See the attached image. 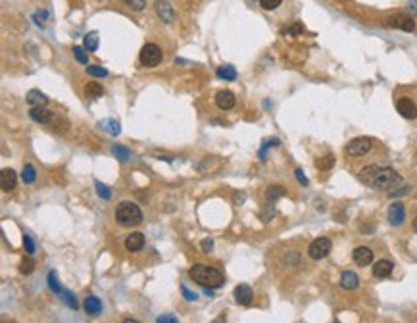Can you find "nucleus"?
<instances>
[{
	"mask_svg": "<svg viewBox=\"0 0 417 323\" xmlns=\"http://www.w3.org/2000/svg\"><path fill=\"white\" fill-rule=\"evenodd\" d=\"M360 181L364 185L377 188V190H388L392 192L398 186L402 185V177L398 172H394L392 168H382V166H368L364 168L360 174Z\"/></svg>",
	"mask_w": 417,
	"mask_h": 323,
	"instance_id": "nucleus-1",
	"label": "nucleus"
},
{
	"mask_svg": "<svg viewBox=\"0 0 417 323\" xmlns=\"http://www.w3.org/2000/svg\"><path fill=\"white\" fill-rule=\"evenodd\" d=\"M188 277L202 286H210V288H220L225 283V277L221 274L220 270L216 268H210V266H204V264H194L188 272Z\"/></svg>",
	"mask_w": 417,
	"mask_h": 323,
	"instance_id": "nucleus-2",
	"label": "nucleus"
},
{
	"mask_svg": "<svg viewBox=\"0 0 417 323\" xmlns=\"http://www.w3.org/2000/svg\"><path fill=\"white\" fill-rule=\"evenodd\" d=\"M116 222L122 227H136L142 224V210L133 202H122L116 208Z\"/></svg>",
	"mask_w": 417,
	"mask_h": 323,
	"instance_id": "nucleus-3",
	"label": "nucleus"
},
{
	"mask_svg": "<svg viewBox=\"0 0 417 323\" xmlns=\"http://www.w3.org/2000/svg\"><path fill=\"white\" fill-rule=\"evenodd\" d=\"M371 150H373V138L356 137L346 144L344 154H346L348 158H364V156H368Z\"/></svg>",
	"mask_w": 417,
	"mask_h": 323,
	"instance_id": "nucleus-4",
	"label": "nucleus"
},
{
	"mask_svg": "<svg viewBox=\"0 0 417 323\" xmlns=\"http://www.w3.org/2000/svg\"><path fill=\"white\" fill-rule=\"evenodd\" d=\"M160 62H162V48L152 42L144 44L140 50V64L144 68H156V66H160Z\"/></svg>",
	"mask_w": 417,
	"mask_h": 323,
	"instance_id": "nucleus-5",
	"label": "nucleus"
},
{
	"mask_svg": "<svg viewBox=\"0 0 417 323\" xmlns=\"http://www.w3.org/2000/svg\"><path fill=\"white\" fill-rule=\"evenodd\" d=\"M331 240L329 238H325V236H321V238H316L310 246H308V254H310V258L312 260H323L329 252H331Z\"/></svg>",
	"mask_w": 417,
	"mask_h": 323,
	"instance_id": "nucleus-6",
	"label": "nucleus"
},
{
	"mask_svg": "<svg viewBox=\"0 0 417 323\" xmlns=\"http://www.w3.org/2000/svg\"><path fill=\"white\" fill-rule=\"evenodd\" d=\"M386 24L390 25V27H394V29H402L406 33L416 31V22H414V18L408 16V14H396V16H390V18L386 20Z\"/></svg>",
	"mask_w": 417,
	"mask_h": 323,
	"instance_id": "nucleus-7",
	"label": "nucleus"
},
{
	"mask_svg": "<svg viewBox=\"0 0 417 323\" xmlns=\"http://www.w3.org/2000/svg\"><path fill=\"white\" fill-rule=\"evenodd\" d=\"M154 10H156V16H158L164 24H173L175 18H177L173 6L168 2V0H156V2H154Z\"/></svg>",
	"mask_w": 417,
	"mask_h": 323,
	"instance_id": "nucleus-8",
	"label": "nucleus"
},
{
	"mask_svg": "<svg viewBox=\"0 0 417 323\" xmlns=\"http://www.w3.org/2000/svg\"><path fill=\"white\" fill-rule=\"evenodd\" d=\"M396 110H398V114H400L402 118H406V120H416L417 118L416 102L412 98H408V96H402V98L396 100Z\"/></svg>",
	"mask_w": 417,
	"mask_h": 323,
	"instance_id": "nucleus-9",
	"label": "nucleus"
},
{
	"mask_svg": "<svg viewBox=\"0 0 417 323\" xmlns=\"http://www.w3.org/2000/svg\"><path fill=\"white\" fill-rule=\"evenodd\" d=\"M29 116H31L33 122H37V124H40V125H50L54 122V118H56V114L46 110L44 106H31Z\"/></svg>",
	"mask_w": 417,
	"mask_h": 323,
	"instance_id": "nucleus-10",
	"label": "nucleus"
},
{
	"mask_svg": "<svg viewBox=\"0 0 417 323\" xmlns=\"http://www.w3.org/2000/svg\"><path fill=\"white\" fill-rule=\"evenodd\" d=\"M406 220V208L402 202H394V204H390V208H388V222H390V225H394V227H398V225H402Z\"/></svg>",
	"mask_w": 417,
	"mask_h": 323,
	"instance_id": "nucleus-11",
	"label": "nucleus"
},
{
	"mask_svg": "<svg viewBox=\"0 0 417 323\" xmlns=\"http://www.w3.org/2000/svg\"><path fill=\"white\" fill-rule=\"evenodd\" d=\"M0 175H2V177H0V186H2V190H4V192L14 190L16 185H18V174H16L14 170H10V168H4Z\"/></svg>",
	"mask_w": 417,
	"mask_h": 323,
	"instance_id": "nucleus-12",
	"label": "nucleus"
},
{
	"mask_svg": "<svg viewBox=\"0 0 417 323\" xmlns=\"http://www.w3.org/2000/svg\"><path fill=\"white\" fill-rule=\"evenodd\" d=\"M233 294H234V300L238 304H242V306H250L252 300H254V290H252V286L248 285H238L234 288Z\"/></svg>",
	"mask_w": 417,
	"mask_h": 323,
	"instance_id": "nucleus-13",
	"label": "nucleus"
},
{
	"mask_svg": "<svg viewBox=\"0 0 417 323\" xmlns=\"http://www.w3.org/2000/svg\"><path fill=\"white\" fill-rule=\"evenodd\" d=\"M373 250L368 248V246H358L356 250H354V254H352V258H354V262H356V266H360V268H366V266H369L371 262H373Z\"/></svg>",
	"mask_w": 417,
	"mask_h": 323,
	"instance_id": "nucleus-14",
	"label": "nucleus"
},
{
	"mask_svg": "<svg viewBox=\"0 0 417 323\" xmlns=\"http://www.w3.org/2000/svg\"><path fill=\"white\" fill-rule=\"evenodd\" d=\"M216 104L220 110H231L234 104H236V98L231 90H220L216 94Z\"/></svg>",
	"mask_w": 417,
	"mask_h": 323,
	"instance_id": "nucleus-15",
	"label": "nucleus"
},
{
	"mask_svg": "<svg viewBox=\"0 0 417 323\" xmlns=\"http://www.w3.org/2000/svg\"><path fill=\"white\" fill-rule=\"evenodd\" d=\"M392 270H394V264L390 260H379L373 266V275L377 279H386V277H390Z\"/></svg>",
	"mask_w": 417,
	"mask_h": 323,
	"instance_id": "nucleus-16",
	"label": "nucleus"
},
{
	"mask_svg": "<svg viewBox=\"0 0 417 323\" xmlns=\"http://www.w3.org/2000/svg\"><path fill=\"white\" fill-rule=\"evenodd\" d=\"M125 248L129 252H138L144 248V235L142 233H131L125 238Z\"/></svg>",
	"mask_w": 417,
	"mask_h": 323,
	"instance_id": "nucleus-17",
	"label": "nucleus"
},
{
	"mask_svg": "<svg viewBox=\"0 0 417 323\" xmlns=\"http://www.w3.org/2000/svg\"><path fill=\"white\" fill-rule=\"evenodd\" d=\"M83 308H85V312L88 314V316H92V318H96L100 312H102V300L98 298V296H86L85 302H83Z\"/></svg>",
	"mask_w": 417,
	"mask_h": 323,
	"instance_id": "nucleus-18",
	"label": "nucleus"
},
{
	"mask_svg": "<svg viewBox=\"0 0 417 323\" xmlns=\"http://www.w3.org/2000/svg\"><path fill=\"white\" fill-rule=\"evenodd\" d=\"M340 286L346 288V290H354V288H358V286H360L358 275L354 274V272H350V270L342 272V275H340Z\"/></svg>",
	"mask_w": 417,
	"mask_h": 323,
	"instance_id": "nucleus-19",
	"label": "nucleus"
},
{
	"mask_svg": "<svg viewBox=\"0 0 417 323\" xmlns=\"http://www.w3.org/2000/svg\"><path fill=\"white\" fill-rule=\"evenodd\" d=\"M46 102H48L46 94H42L37 88H33V90L27 92V104L29 106H46Z\"/></svg>",
	"mask_w": 417,
	"mask_h": 323,
	"instance_id": "nucleus-20",
	"label": "nucleus"
},
{
	"mask_svg": "<svg viewBox=\"0 0 417 323\" xmlns=\"http://www.w3.org/2000/svg\"><path fill=\"white\" fill-rule=\"evenodd\" d=\"M104 94V87L102 85H98V83H86L85 87V96L86 98H98V96H102Z\"/></svg>",
	"mask_w": 417,
	"mask_h": 323,
	"instance_id": "nucleus-21",
	"label": "nucleus"
},
{
	"mask_svg": "<svg viewBox=\"0 0 417 323\" xmlns=\"http://www.w3.org/2000/svg\"><path fill=\"white\" fill-rule=\"evenodd\" d=\"M218 77L225 79V81H234L236 79V70L233 66H220L218 68Z\"/></svg>",
	"mask_w": 417,
	"mask_h": 323,
	"instance_id": "nucleus-22",
	"label": "nucleus"
},
{
	"mask_svg": "<svg viewBox=\"0 0 417 323\" xmlns=\"http://www.w3.org/2000/svg\"><path fill=\"white\" fill-rule=\"evenodd\" d=\"M284 188L282 186H279V185H271V186H268V190H266V198L270 200V202H275V200H279V198H282L284 196Z\"/></svg>",
	"mask_w": 417,
	"mask_h": 323,
	"instance_id": "nucleus-23",
	"label": "nucleus"
},
{
	"mask_svg": "<svg viewBox=\"0 0 417 323\" xmlns=\"http://www.w3.org/2000/svg\"><path fill=\"white\" fill-rule=\"evenodd\" d=\"M22 181H24V183H27V185H31V183H35V181H37V172H35V168H33L31 164H25V166H24V172H22Z\"/></svg>",
	"mask_w": 417,
	"mask_h": 323,
	"instance_id": "nucleus-24",
	"label": "nucleus"
},
{
	"mask_svg": "<svg viewBox=\"0 0 417 323\" xmlns=\"http://www.w3.org/2000/svg\"><path fill=\"white\" fill-rule=\"evenodd\" d=\"M85 48L88 52H94L98 48V31H90L85 35Z\"/></svg>",
	"mask_w": 417,
	"mask_h": 323,
	"instance_id": "nucleus-25",
	"label": "nucleus"
},
{
	"mask_svg": "<svg viewBox=\"0 0 417 323\" xmlns=\"http://www.w3.org/2000/svg\"><path fill=\"white\" fill-rule=\"evenodd\" d=\"M58 296H60L64 302H66V306H70L72 310H77L79 308V304H77V300H75V294L74 292H70V290H66V288H62L60 292H58Z\"/></svg>",
	"mask_w": 417,
	"mask_h": 323,
	"instance_id": "nucleus-26",
	"label": "nucleus"
},
{
	"mask_svg": "<svg viewBox=\"0 0 417 323\" xmlns=\"http://www.w3.org/2000/svg\"><path fill=\"white\" fill-rule=\"evenodd\" d=\"M112 154H114L120 162L131 160V152L125 148V146H122V144H114V146H112Z\"/></svg>",
	"mask_w": 417,
	"mask_h": 323,
	"instance_id": "nucleus-27",
	"label": "nucleus"
},
{
	"mask_svg": "<svg viewBox=\"0 0 417 323\" xmlns=\"http://www.w3.org/2000/svg\"><path fill=\"white\" fill-rule=\"evenodd\" d=\"M33 272H35V262H33L31 256H27V258H24L22 264H20V274L22 275H31Z\"/></svg>",
	"mask_w": 417,
	"mask_h": 323,
	"instance_id": "nucleus-28",
	"label": "nucleus"
},
{
	"mask_svg": "<svg viewBox=\"0 0 417 323\" xmlns=\"http://www.w3.org/2000/svg\"><path fill=\"white\" fill-rule=\"evenodd\" d=\"M316 166H318V170H321V172H327V170H331L332 166H334V156H332V154H327V156L319 158V160L316 162Z\"/></svg>",
	"mask_w": 417,
	"mask_h": 323,
	"instance_id": "nucleus-29",
	"label": "nucleus"
},
{
	"mask_svg": "<svg viewBox=\"0 0 417 323\" xmlns=\"http://www.w3.org/2000/svg\"><path fill=\"white\" fill-rule=\"evenodd\" d=\"M100 127L108 129V133H110V135H120V133H122V127H120V124H118L116 120H108V122H102V124H100Z\"/></svg>",
	"mask_w": 417,
	"mask_h": 323,
	"instance_id": "nucleus-30",
	"label": "nucleus"
},
{
	"mask_svg": "<svg viewBox=\"0 0 417 323\" xmlns=\"http://www.w3.org/2000/svg\"><path fill=\"white\" fill-rule=\"evenodd\" d=\"M74 54H75V60L79 64H88V54H86L85 46H74Z\"/></svg>",
	"mask_w": 417,
	"mask_h": 323,
	"instance_id": "nucleus-31",
	"label": "nucleus"
},
{
	"mask_svg": "<svg viewBox=\"0 0 417 323\" xmlns=\"http://www.w3.org/2000/svg\"><path fill=\"white\" fill-rule=\"evenodd\" d=\"M94 186H96V192H98L100 198H104V200H110L112 198V188H110V186L102 185L100 181H94Z\"/></svg>",
	"mask_w": 417,
	"mask_h": 323,
	"instance_id": "nucleus-32",
	"label": "nucleus"
},
{
	"mask_svg": "<svg viewBox=\"0 0 417 323\" xmlns=\"http://www.w3.org/2000/svg\"><path fill=\"white\" fill-rule=\"evenodd\" d=\"M86 74L92 77H108V70L100 66H86Z\"/></svg>",
	"mask_w": 417,
	"mask_h": 323,
	"instance_id": "nucleus-33",
	"label": "nucleus"
},
{
	"mask_svg": "<svg viewBox=\"0 0 417 323\" xmlns=\"http://www.w3.org/2000/svg\"><path fill=\"white\" fill-rule=\"evenodd\" d=\"M125 4L135 12H142L146 8V0H125Z\"/></svg>",
	"mask_w": 417,
	"mask_h": 323,
	"instance_id": "nucleus-34",
	"label": "nucleus"
},
{
	"mask_svg": "<svg viewBox=\"0 0 417 323\" xmlns=\"http://www.w3.org/2000/svg\"><path fill=\"white\" fill-rule=\"evenodd\" d=\"M48 286H50V290H52V292H56V294H58V292L62 290L60 281H58V277H56V274H54V272H50V274H48Z\"/></svg>",
	"mask_w": 417,
	"mask_h": 323,
	"instance_id": "nucleus-35",
	"label": "nucleus"
},
{
	"mask_svg": "<svg viewBox=\"0 0 417 323\" xmlns=\"http://www.w3.org/2000/svg\"><path fill=\"white\" fill-rule=\"evenodd\" d=\"M24 248L29 256L35 254V240H33V236L31 235H24Z\"/></svg>",
	"mask_w": 417,
	"mask_h": 323,
	"instance_id": "nucleus-36",
	"label": "nucleus"
},
{
	"mask_svg": "<svg viewBox=\"0 0 417 323\" xmlns=\"http://www.w3.org/2000/svg\"><path fill=\"white\" fill-rule=\"evenodd\" d=\"M281 2H282V0H260V6H262L264 10L271 12V10L279 8V6H281Z\"/></svg>",
	"mask_w": 417,
	"mask_h": 323,
	"instance_id": "nucleus-37",
	"label": "nucleus"
},
{
	"mask_svg": "<svg viewBox=\"0 0 417 323\" xmlns=\"http://www.w3.org/2000/svg\"><path fill=\"white\" fill-rule=\"evenodd\" d=\"M302 31H304V25L300 24V22H296V24H292L288 29H284L282 33H284V35H300Z\"/></svg>",
	"mask_w": 417,
	"mask_h": 323,
	"instance_id": "nucleus-38",
	"label": "nucleus"
},
{
	"mask_svg": "<svg viewBox=\"0 0 417 323\" xmlns=\"http://www.w3.org/2000/svg\"><path fill=\"white\" fill-rule=\"evenodd\" d=\"M181 292H183V296H184V300H188V302H194V300L198 298L194 292H190L188 288H186V285H181Z\"/></svg>",
	"mask_w": 417,
	"mask_h": 323,
	"instance_id": "nucleus-39",
	"label": "nucleus"
},
{
	"mask_svg": "<svg viewBox=\"0 0 417 323\" xmlns=\"http://www.w3.org/2000/svg\"><path fill=\"white\" fill-rule=\"evenodd\" d=\"M406 8H408V12L412 14V16H417V0H408Z\"/></svg>",
	"mask_w": 417,
	"mask_h": 323,
	"instance_id": "nucleus-40",
	"label": "nucleus"
},
{
	"mask_svg": "<svg viewBox=\"0 0 417 323\" xmlns=\"http://www.w3.org/2000/svg\"><path fill=\"white\" fill-rule=\"evenodd\" d=\"M200 246H202V250H204V252H210V250L214 248V240H212V238H204Z\"/></svg>",
	"mask_w": 417,
	"mask_h": 323,
	"instance_id": "nucleus-41",
	"label": "nucleus"
},
{
	"mask_svg": "<svg viewBox=\"0 0 417 323\" xmlns=\"http://www.w3.org/2000/svg\"><path fill=\"white\" fill-rule=\"evenodd\" d=\"M158 322L160 323H177L179 320H177V318H173V316H160Z\"/></svg>",
	"mask_w": 417,
	"mask_h": 323,
	"instance_id": "nucleus-42",
	"label": "nucleus"
},
{
	"mask_svg": "<svg viewBox=\"0 0 417 323\" xmlns=\"http://www.w3.org/2000/svg\"><path fill=\"white\" fill-rule=\"evenodd\" d=\"M46 18H48V14H46V12H42V14H35V22H38L37 25H44V24H42V22H44Z\"/></svg>",
	"mask_w": 417,
	"mask_h": 323,
	"instance_id": "nucleus-43",
	"label": "nucleus"
},
{
	"mask_svg": "<svg viewBox=\"0 0 417 323\" xmlns=\"http://www.w3.org/2000/svg\"><path fill=\"white\" fill-rule=\"evenodd\" d=\"M296 179L302 183V185H308V179L304 177V174H302V170H296Z\"/></svg>",
	"mask_w": 417,
	"mask_h": 323,
	"instance_id": "nucleus-44",
	"label": "nucleus"
},
{
	"mask_svg": "<svg viewBox=\"0 0 417 323\" xmlns=\"http://www.w3.org/2000/svg\"><path fill=\"white\" fill-rule=\"evenodd\" d=\"M412 227H414V231H416V233H417V218H416V220H414V224H412Z\"/></svg>",
	"mask_w": 417,
	"mask_h": 323,
	"instance_id": "nucleus-45",
	"label": "nucleus"
},
{
	"mask_svg": "<svg viewBox=\"0 0 417 323\" xmlns=\"http://www.w3.org/2000/svg\"><path fill=\"white\" fill-rule=\"evenodd\" d=\"M98 2H100V0H98Z\"/></svg>",
	"mask_w": 417,
	"mask_h": 323,
	"instance_id": "nucleus-46",
	"label": "nucleus"
}]
</instances>
